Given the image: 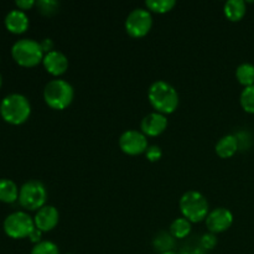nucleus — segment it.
Masks as SVG:
<instances>
[{
  "label": "nucleus",
  "mask_w": 254,
  "mask_h": 254,
  "mask_svg": "<svg viewBox=\"0 0 254 254\" xmlns=\"http://www.w3.org/2000/svg\"><path fill=\"white\" fill-rule=\"evenodd\" d=\"M140 128L146 136H159L168 128V118L158 112H151L141 119Z\"/></svg>",
  "instance_id": "12"
},
{
  "label": "nucleus",
  "mask_w": 254,
  "mask_h": 254,
  "mask_svg": "<svg viewBox=\"0 0 254 254\" xmlns=\"http://www.w3.org/2000/svg\"><path fill=\"white\" fill-rule=\"evenodd\" d=\"M68 254H72V253H68Z\"/></svg>",
  "instance_id": "32"
},
{
  "label": "nucleus",
  "mask_w": 254,
  "mask_h": 254,
  "mask_svg": "<svg viewBox=\"0 0 254 254\" xmlns=\"http://www.w3.org/2000/svg\"><path fill=\"white\" fill-rule=\"evenodd\" d=\"M124 26H126V31L129 36L134 37V39L144 37L149 34L153 27L151 12L144 7H136V9L131 10L127 16Z\"/></svg>",
  "instance_id": "8"
},
{
  "label": "nucleus",
  "mask_w": 254,
  "mask_h": 254,
  "mask_svg": "<svg viewBox=\"0 0 254 254\" xmlns=\"http://www.w3.org/2000/svg\"><path fill=\"white\" fill-rule=\"evenodd\" d=\"M119 148L124 154L130 156L145 154L146 149L149 148L148 139L141 131L134 129L126 130L119 138Z\"/></svg>",
  "instance_id": "9"
},
{
  "label": "nucleus",
  "mask_w": 254,
  "mask_h": 254,
  "mask_svg": "<svg viewBox=\"0 0 254 254\" xmlns=\"http://www.w3.org/2000/svg\"><path fill=\"white\" fill-rule=\"evenodd\" d=\"M15 5L19 7V10L21 11H26V10L32 9L34 6H36V1L35 0H16Z\"/></svg>",
  "instance_id": "27"
},
{
  "label": "nucleus",
  "mask_w": 254,
  "mask_h": 254,
  "mask_svg": "<svg viewBox=\"0 0 254 254\" xmlns=\"http://www.w3.org/2000/svg\"><path fill=\"white\" fill-rule=\"evenodd\" d=\"M145 156L150 163H156L163 156V150L158 145H149V148L145 151Z\"/></svg>",
  "instance_id": "26"
},
{
  "label": "nucleus",
  "mask_w": 254,
  "mask_h": 254,
  "mask_svg": "<svg viewBox=\"0 0 254 254\" xmlns=\"http://www.w3.org/2000/svg\"><path fill=\"white\" fill-rule=\"evenodd\" d=\"M40 45H41L44 54H49V52L54 51V50H55L54 49V47H55L54 41H52L51 39H49V37H46V39L42 40V41L40 42Z\"/></svg>",
  "instance_id": "28"
},
{
  "label": "nucleus",
  "mask_w": 254,
  "mask_h": 254,
  "mask_svg": "<svg viewBox=\"0 0 254 254\" xmlns=\"http://www.w3.org/2000/svg\"><path fill=\"white\" fill-rule=\"evenodd\" d=\"M47 190L39 180H29L20 188L19 202L29 211H39L46 205Z\"/></svg>",
  "instance_id": "6"
},
{
  "label": "nucleus",
  "mask_w": 254,
  "mask_h": 254,
  "mask_svg": "<svg viewBox=\"0 0 254 254\" xmlns=\"http://www.w3.org/2000/svg\"><path fill=\"white\" fill-rule=\"evenodd\" d=\"M74 98V89L64 79H52L44 88V101L50 108L64 111L71 106Z\"/></svg>",
  "instance_id": "3"
},
{
  "label": "nucleus",
  "mask_w": 254,
  "mask_h": 254,
  "mask_svg": "<svg viewBox=\"0 0 254 254\" xmlns=\"http://www.w3.org/2000/svg\"><path fill=\"white\" fill-rule=\"evenodd\" d=\"M42 233L44 232H41V231L39 230V228H36L35 227V230L32 231L31 233H30V236H29V240H30V242H32L34 243V245H37V243H40V242H42Z\"/></svg>",
  "instance_id": "29"
},
{
  "label": "nucleus",
  "mask_w": 254,
  "mask_h": 254,
  "mask_svg": "<svg viewBox=\"0 0 254 254\" xmlns=\"http://www.w3.org/2000/svg\"><path fill=\"white\" fill-rule=\"evenodd\" d=\"M205 223L207 230L213 235L222 233L233 225V213L226 207H217L210 211Z\"/></svg>",
  "instance_id": "10"
},
{
  "label": "nucleus",
  "mask_w": 254,
  "mask_h": 254,
  "mask_svg": "<svg viewBox=\"0 0 254 254\" xmlns=\"http://www.w3.org/2000/svg\"><path fill=\"white\" fill-rule=\"evenodd\" d=\"M30 254H60L59 246L51 241H42L34 246Z\"/></svg>",
  "instance_id": "24"
},
{
  "label": "nucleus",
  "mask_w": 254,
  "mask_h": 254,
  "mask_svg": "<svg viewBox=\"0 0 254 254\" xmlns=\"http://www.w3.org/2000/svg\"><path fill=\"white\" fill-rule=\"evenodd\" d=\"M5 233L10 238L14 240H22V238H29L30 233L35 230L34 218L29 213L24 211H16L7 216L4 220Z\"/></svg>",
  "instance_id": "7"
},
{
  "label": "nucleus",
  "mask_w": 254,
  "mask_h": 254,
  "mask_svg": "<svg viewBox=\"0 0 254 254\" xmlns=\"http://www.w3.org/2000/svg\"><path fill=\"white\" fill-rule=\"evenodd\" d=\"M236 78L242 86L250 87L254 84V64L250 62L241 64L236 69Z\"/></svg>",
  "instance_id": "19"
},
{
  "label": "nucleus",
  "mask_w": 254,
  "mask_h": 254,
  "mask_svg": "<svg viewBox=\"0 0 254 254\" xmlns=\"http://www.w3.org/2000/svg\"><path fill=\"white\" fill-rule=\"evenodd\" d=\"M1 84H2V77L1 74H0V88H1Z\"/></svg>",
  "instance_id": "31"
},
{
  "label": "nucleus",
  "mask_w": 254,
  "mask_h": 254,
  "mask_svg": "<svg viewBox=\"0 0 254 254\" xmlns=\"http://www.w3.org/2000/svg\"><path fill=\"white\" fill-rule=\"evenodd\" d=\"M191 222L185 217H178L171 222L170 235L176 240H184L191 233Z\"/></svg>",
  "instance_id": "18"
},
{
  "label": "nucleus",
  "mask_w": 254,
  "mask_h": 254,
  "mask_svg": "<svg viewBox=\"0 0 254 254\" xmlns=\"http://www.w3.org/2000/svg\"><path fill=\"white\" fill-rule=\"evenodd\" d=\"M11 56L22 67H35L44 60V51L40 42L32 39L17 40L11 47Z\"/></svg>",
  "instance_id": "5"
},
{
  "label": "nucleus",
  "mask_w": 254,
  "mask_h": 254,
  "mask_svg": "<svg viewBox=\"0 0 254 254\" xmlns=\"http://www.w3.org/2000/svg\"><path fill=\"white\" fill-rule=\"evenodd\" d=\"M183 217L190 221L191 223H197L205 221L210 213L208 201L201 192L195 190L188 191L184 193L179 202Z\"/></svg>",
  "instance_id": "4"
},
{
  "label": "nucleus",
  "mask_w": 254,
  "mask_h": 254,
  "mask_svg": "<svg viewBox=\"0 0 254 254\" xmlns=\"http://www.w3.org/2000/svg\"><path fill=\"white\" fill-rule=\"evenodd\" d=\"M42 64H44L45 69L50 74L59 77L66 73V71L68 69V59H67L64 52L59 51V50H54L49 54H45Z\"/></svg>",
  "instance_id": "13"
},
{
  "label": "nucleus",
  "mask_w": 254,
  "mask_h": 254,
  "mask_svg": "<svg viewBox=\"0 0 254 254\" xmlns=\"http://www.w3.org/2000/svg\"><path fill=\"white\" fill-rule=\"evenodd\" d=\"M60 221V213L55 206L45 205L44 207L36 211L34 217L35 227L39 228L41 232H50L54 230Z\"/></svg>",
  "instance_id": "11"
},
{
  "label": "nucleus",
  "mask_w": 254,
  "mask_h": 254,
  "mask_svg": "<svg viewBox=\"0 0 254 254\" xmlns=\"http://www.w3.org/2000/svg\"><path fill=\"white\" fill-rule=\"evenodd\" d=\"M240 149V143H238L237 136L233 134H227L222 136L220 140L216 143L215 151L221 159L232 158Z\"/></svg>",
  "instance_id": "15"
},
{
  "label": "nucleus",
  "mask_w": 254,
  "mask_h": 254,
  "mask_svg": "<svg viewBox=\"0 0 254 254\" xmlns=\"http://www.w3.org/2000/svg\"><path fill=\"white\" fill-rule=\"evenodd\" d=\"M160 254H180V253L175 252V251H169V252H164V253H160Z\"/></svg>",
  "instance_id": "30"
},
{
  "label": "nucleus",
  "mask_w": 254,
  "mask_h": 254,
  "mask_svg": "<svg viewBox=\"0 0 254 254\" xmlns=\"http://www.w3.org/2000/svg\"><path fill=\"white\" fill-rule=\"evenodd\" d=\"M175 0H146L145 6L150 12L166 14L175 7Z\"/></svg>",
  "instance_id": "21"
},
{
  "label": "nucleus",
  "mask_w": 254,
  "mask_h": 254,
  "mask_svg": "<svg viewBox=\"0 0 254 254\" xmlns=\"http://www.w3.org/2000/svg\"><path fill=\"white\" fill-rule=\"evenodd\" d=\"M19 189L10 179H0V201L4 203H14L19 200Z\"/></svg>",
  "instance_id": "17"
},
{
  "label": "nucleus",
  "mask_w": 254,
  "mask_h": 254,
  "mask_svg": "<svg viewBox=\"0 0 254 254\" xmlns=\"http://www.w3.org/2000/svg\"><path fill=\"white\" fill-rule=\"evenodd\" d=\"M148 98L151 107L158 113L171 114L179 107V93L170 83L165 81H155L148 89Z\"/></svg>",
  "instance_id": "1"
},
{
  "label": "nucleus",
  "mask_w": 254,
  "mask_h": 254,
  "mask_svg": "<svg viewBox=\"0 0 254 254\" xmlns=\"http://www.w3.org/2000/svg\"><path fill=\"white\" fill-rule=\"evenodd\" d=\"M153 245L154 248L160 253L169 252V251H174L173 248L175 247V238L170 235V232H160L154 238Z\"/></svg>",
  "instance_id": "20"
},
{
  "label": "nucleus",
  "mask_w": 254,
  "mask_h": 254,
  "mask_svg": "<svg viewBox=\"0 0 254 254\" xmlns=\"http://www.w3.org/2000/svg\"><path fill=\"white\" fill-rule=\"evenodd\" d=\"M37 10L45 16H52L60 9V2L56 0H40L36 2Z\"/></svg>",
  "instance_id": "23"
},
{
  "label": "nucleus",
  "mask_w": 254,
  "mask_h": 254,
  "mask_svg": "<svg viewBox=\"0 0 254 254\" xmlns=\"http://www.w3.org/2000/svg\"><path fill=\"white\" fill-rule=\"evenodd\" d=\"M223 12L230 21H240L247 12V4L243 0H228L225 2Z\"/></svg>",
  "instance_id": "16"
},
{
  "label": "nucleus",
  "mask_w": 254,
  "mask_h": 254,
  "mask_svg": "<svg viewBox=\"0 0 254 254\" xmlns=\"http://www.w3.org/2000/svg\"><path fill=\"white\" fill-rule=\"evenodd\" d=\"M5 27L9 30L12 34H24L27 29H29V17H27L26 12L21 11L19 9L11 10L6 14L4 20Z\"/></svg>",
  "instance_id": "14"
},
{
  "label": "nucleus",
  "mask_w": 254,
  "mask_h": 254,
  "mask_svg": "<svg viewBox=\"0 0 254 254\" xmlns=\"http://www.w3.org/2000/svg\"><path fill=\"white\" fill-rule=\"evenodd\" d=\"M31 114V104L29 99L20 93H11L0 103V116L6 123L20 126L29 119Z\"/></svg>",
  "instance_id": "2"
},
{
  "label": "nucleus",
  "mask_w": 254,
  "mask_h": 254,
  "mask_svg": "<svg viewBox=\"0 0 254 254\" xmlns=\"http://www.w3.org/2000/svg\"><path fill=\"white\" fill-rule=\"evenodd\" d=\"M216 245H217V238H216V235H213V233H205L201 237L200 246L202 250L211 251L216 247Z\"/></svg>",
  "instance_id": "25"
},
{
  "label": "nucleus",
  "mask_w": 254,
  "mask_h": 254,
  "mask_svg": "<svg viewBox=\"0 0 254 254\" xmlns=\"http://www.w3.org/2000/svg\"><path fill=\"white\" fill-rule=\"evenodd\" d=\"M240 103L243 111L250 114H254V84L243 89L240 97Z\"/></svg>",
  "instance_id": "22"
}]
</instances>
